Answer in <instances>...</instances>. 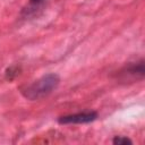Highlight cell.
I'll use <instances>...</instances> for the list:
<instances>
[{"label":"cell","instance_id":"3","mask_svg":"<svg viewBox=\"0 0 145 145\" xmlns=\"http://www.w3.org/2000/svg\"><path fill=\"white\" fill-rule=\"evenodd\" d=\"M112 143L114 145H131L133 142L128 138V137H123V136H117L112 139Z\"/></svg>","mask_w":145,"mask_h":145},{"label":"cell","instance_id":"1","mask_svg":"<svg viewBox=\"0 0 145 145\" xmlns=\"http://www.w3.org/2000/svg\"><path fill=\"white\" fill-rule=\"evenodd\" d=\"M59 83L60 77L57 74H48L33 82L31 85L26 86L22 93L28 100H39L53 92L58 87Z\"/></svg>","mask_w":145,"mask_h":145},{"label":"cell","instance_id":"2","mask_svg":"<svg viewBox=\"0 0 145 145\" xmlns=\"http://www.w3.org/2000/svg\"><path fill=\"white\" fill-rule=\"evenodd\" d=\"M97 118V113L95 111H88V112H80V113H74L69 116H63L58 119V122L61 125H68V123H87L92 122Z\"/></svg>","mask_w":145,"mask_h":145},{"label":"cell","instance_id":"4","mask_svg":"<svg viewBox=\"0 0 145 145\" xmlns=\"http://www.w3.org/2000/svg\"><path fill=\"white\" fill-rule=\"evenodd\" d=\"M32 2H37V1H41V0H31Z\"/></svg>","mask_w":145,"mask_h":145}]
</instances>
